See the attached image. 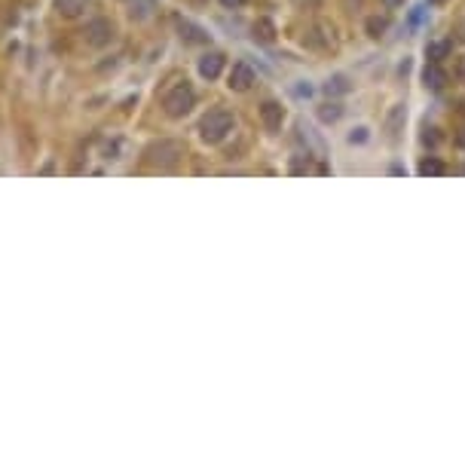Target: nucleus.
<instances>
[{
	"instance_id": "nucleus-7",
	"label": "nucleus",
	"mask_w": 465,
	"mask_h": 468,
	"mask_svg": "<svg viewBox=\"0 0 465 468\" xmlns=\"http://www.w3.org/2000/svg\"><path fill=\"white\" fill-rule=\"evenodd\" d=\"M260 120H264V126L270 132H276V129H281L285 110H281V104H276V101H264L260 104Z\"/></svg>"
},
{
	"instance_id": "nucleus-3",
	"label": "nucleus",
	"mask_w": 465,
	"mask_h": 468,
	"mask_svg": "<svg viewBox=\"0 0 465 468\" xmlns=\"http://www.w3.org/2000/svg\"><path fill=\"white\" fill-rule=\"evenodd\" d=\"M144 156H147V162L156 169H175L181 162V156H184V144L172 141V138H162V141L150 144Z\"/></svg>"
},
{
	"instance_id": "nucleus-2",
	"label": "nucleus",
	"mask_w": 465,
	"mask_h": 468,
	"mask_svg": "<svg viewBox=\"0 0 465 468\" xmlns=\"http://www.w3.org/2000/svg\"><path fill=\"white\" fill-rule=\"evenodd\" d=\"M193 108H196V92L190 89V83L172 86V89L166 92V98H162V110H166V116H172V120L187 116Z\"/></svg>"
},
{
	"instance_id": "nucleus-15",
	"label": "nucleus",
	"mask_w": 465,
	"mask_h": 468,
	"mask_svg": "<svg viewBox=\"0 0 465 468\" xmlns=\"http://www.w3.org/2000/svg\"><path fill=\"white\" fill-rule=\"evenodd\" d=\"M441 171H444V166L435 160H425L423 166H419V175H441Z\"/></svg>"
},
{
	"instance_id": "nucleus-5",
	"label": "nucleus",
	"mask_w": 465,
	"mask_h": 468,
	"mask_svg": "<svg viewBox=\"0 0 465 468\" xmlns=\"http://www.w3.org/2000/svg\"><path fill=\"white\" fill-rule=\"evenodd\" d=\"M251 83H254V71L248 68V64H233V71H230V89L233 92H245V89H251Z\"/></svg>"
},
{
	"instance_id": "nucleus-12",
	"label": "nucleus",
	"mask_w": 465,
	"mask_h": 468,
	"mask_svg": "<svg viewBox=\"0 0 465 468\" xmlns=\"http://www.w3.org/2000/svg\"><path fill=\"white\" fill-rule=\"evenodd\" d=\"M340 114H343V110H340L337 104H325V108L318 110V116H322L325 123H334V120H340Z\"/></svg>"
},
{
	"instance_id": "nucleus-14",
	"label": "nucleus",
	"mask_w": 465,
	"mask_h": 468,
	"mask_svg": "<svg viewBox=\"0 0 465 468\" xmlns=\"http://www.w3.org/2000/svg\"><path fill=\"white\" fill-rule=\"evenodd\" d=\"M401 120H404V108H395V110L389 114V123H386V129H389L392 135H395V132H398V123H401Z\"/></svg>"
},
{
	"instance_id": "nucleus-8",
	"label": "nucleus",
	"mask_w": 465,
	"mask_h": 468,
	"mask_svg": "<svg viewBox=\"0 0 465 468\" xmlns=\"http://www.w3.org/2000/svg\"><path fill=\"white\" fill-rule=\"evenodd\" d=\"M178 31H181V37H184L187 43H208V34L199 28V25H193V22H187V19H178Z\"/></svg>"
},
{
	"instance_id": "nucleus-11",
	"label": "nucleus",
	"mask_w": 465,
	"mask_h": 468,
	"mask_svg": "<svg viewBox=\"0 0 465 468\" xmlns=\"http://www.w3.org/2000/svg\"><path fill=\"white\" fill-rule=\"evenodd\" d=\"M254 37H257V40H264V43H270L273 37H276V25H273L270 19H260V22L254 25Z\"/></svg>"
},
{
	"instance_id": "nucleus-23",
	"label": "nucleus",
	"mask_w": 465,
	"mask_h": 468,
	"mask_svg": "<svg viewBox=\"0 0 465 468\" xmlns=\"http://www.w3.org/2000/svg\"><path fill=\"white\" fill-rule=\"evenodd\" d=\"M460 144H465V135H462V138H460Z\"/></svg>"
},
{
	"instance_id": "nucleus-16",
	"label": "nucleus",
	"mask_w": 465,
	"mask_h": 468,
	"mask_svg": "<svg viewBox=\"0 0 465 468\" xmlns=\"http://www.w3.org/2000/svg\"><path fill=\"white\" fill-rule=\"evenodd\" d=\"M368 31L370 37H379L386 31V19H368Z\"/></svg>"
},
{
	"instance_id": "nucleus-20",
	"label": "nucleus",
	"mask_w": 465,
	"mask_h": 468,
	"mask_svg": "<svg viewBox=\"0 0 465 468\" xmlns=\"http://www.w3.org/2000/svg\"><path fill=\"white\" fill-rule=\"evenodd\" d=\"M383 3H386V6H389V10H395V6H401V3H404V0H383Z\"/></svg>"
},
{
	"instance_id": "nucleus-21",
	"label": "nucleus",
	"mask_w": 465,
	"mask_h": 468,
	"mask_svg": "<svg viewBox=\"0 0 465 468\" xmlns=\"http://www.w3.org/2000/svg\"><path fill=\"white\" fill-rule=\"evenodd\" d=\"M460 77H465V58H460Z\"/></svg>"
},
{
	"instance_id": "nucleus-22",
	"label": "nucleus",
	"mask_w": 465,
	"mask_h": 468,
	"mask_svg": "<svg viewBox=\"0 0 465 468\" xmlns=\"http://www.w3.org/2000/svg\"><path fill=\"white\" fill-rule=\"evenodd\" d=\"M460 40H465V22L460 25Z\"/></svg>"
},
{
	"instance_id": "nucleus-10",
	"label": "nucleus",
	"mask_w": 465,
	"mask_h": 468,
	"mask_svg": "<svg viewBox=\"0 0 465 468\" xmlns=\"http://www.w3.org/2000/svg\"><path fill=\"white\" fill-rule=\"evenodd\" d=\"M156 10V0H129V16L144 22V19H150Z\"/></svg>"
},
{
	"instance_id": "nucleus-17",
	"label": "nucleus",
	"mask_w": 465,
	"mask_h": 468,
	"mask_svg": "<svg viewBox=\"0 0 465 468\" xmlns=\"http://www.w3.org/2000/svg\"><path fill=\"white\" fill-rule=\"evenodd\" d=\"M447 49H450V43H431L429 46V58H431V62H438V58H441Z\"/></svg>"
},
{
	"instance_id": "nucleus-19",
	"label": "nucleus",
	"mask_w": 465,
	"mask_h": 468,
	"mask_svg": "<svg viewBox=\"0 0 465 468\" xmlns=\"http://www.w3.org/2000/svg\"><path fill=\"white\" fill-rule=\"evenodd\" d=\"M221 3H224V6H227V10H239V6H242V3H245V0H221Z\"/></svg>"
},
{
	"instance_id": "nucleus-6",
	"label": "nucleus",
	"mask_w": 465,
	"mask_h": 468,
	"mask_svg": "<svg viewBox=\"0 0 465 468\" xmlns=\"http://www.w3.org/2000/svg\"><path fill=\"white\" fill-rule=\"evenodd\" d=\"M221 71H224V56H221V52H208V56L199 58V74L205 77V80H218Z\"/></svg>"
},
{
	"instance_id": "nucleus-18",
	"label": "nucleus",
	"mask_w": 465,
	"mask_h": 468,
	"mask_svg": "<svg viewBox=\"0 0 465 468\" xmlns=\"http://www.w3.org/2000/svg\"><path fill=\"white\" fill-rule=\"evenodd\" d=\"M346 89H349V86L343 83V77H337V80H334V86L327 83V92H346Z\"/></svg>"
},
{
	"instance_id": "nucleus-4",
	"label": "nucleus",
	"mask_w": 465,
	"mask_h": 468,
	"mask_svg": "<svg viewBox=\"0 0 465 468\" xmlns=\"http://www.w3.org/2000/svg\"><path fill=\"white\" fill-rule=\"evenodd\" d=\"M83 37H86L89 46L101 49V46H108L116 37V28H114V22H110V19H92V22L86 25V31H83Z\"/></svg>"
},
{
	"instance_id": "nucleus-1",
	"label": "nucleus",
	"mask_w": 465,
	"mask_h": 468,
	"mask_svg": "<svg viewBox=\"0 0 465 468\" xmlns=\"http://www.w3.org/2000/svg\"><path fill=\"white\" fill-rule=\"evenodd\" d=\"M230 132H233V114L230 110H224V108L208 110V114L202 116V123H199V135H202V141H208V144L224 141Z\"/></svg>"
},
{
	"instance_id": "nucleus-9",
	"label": "nucleus",
	"mask_w": 465,
	"mask_h": 468,
	"mask_svg": "<svg viewBox=\"0 0 465 468\" xmlns=\"http://www.w3.org/2000/svg\"><path fill=\"white\" fill-rule=\"evenodd\" d=\"M86 6H89V0H55L58 16H64V19H77Z\"/></svg>"
},
{
	"instance_id": "nucleus-24",
	"label": "nucleus",
	"mask_w": 465,
	"mask_h": 468,
	"mask_svg": "<svg viewBox=\"0 0 465 468\" xmlns=\"http://www.w3.org/2000/svg\"><path fill=\"white\" fill-rule=\"evenodd\" d=\"M431 3H438V0H431Z\"/></svg>"
},
{
	"instance_id": "nucleus-13",
	"label": "nucleus",
	"mask_w": 465,
	"mask_h": 468,
	"mask_svg": "<svg viewBox=\"0 0 465 468\" xmlns=\"http://www.w3.org/2000/svg\"><path fill=\"white\" fill-rule=\"evenodd\" d=\"M425 83L435 86V89H438V86H444V74L435 68V64H431V68H425Z\"/></svg>"
}]
</instances>
